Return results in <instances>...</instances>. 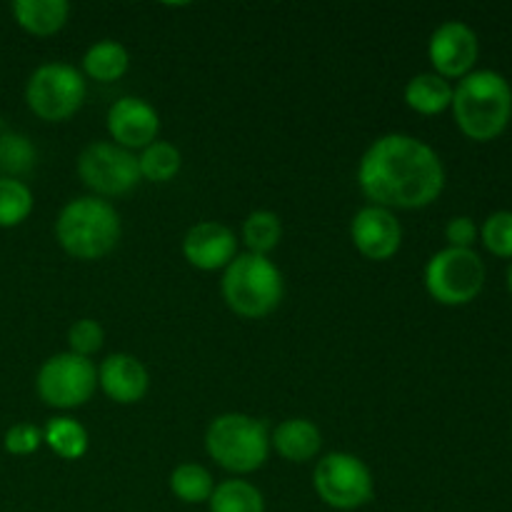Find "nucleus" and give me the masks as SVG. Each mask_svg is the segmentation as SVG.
Returning a JSON list of instances; mask_svg holds the SVG:
<instances>
[{
  "instance_id": "nucleus-1",
  "label": "nucleus",
  "mask_w": 512,
  "mask_h": 512,
  "mask_svg": "<svg viewBox=\"0 0 512 512\" xmlns=\"http://www.w3.org/2000/svg\"><path fill=\"white\" fill-rule=\"evenodd\" d=\"M358 188L370 205L393 213L428 208L445 188L443 160L413 135H380L360 158Z\"/></svg>"
},
{
  "instance_id": "nucleus-2",
  "label": "nucleus",
  "mask_w": 512,
  "mask_h": 512,
  "mask_svg": "<svg viewBox=\"0 0 512 512\" xmlns=\"http://www.w3.org/2000/svg\"><path fill=\"white\" fill-rule=\"evenodd\" d=\"M455 123L470 140H495L512 118L510 83L495 70H473L453 88Z\"/></svg>"
},
{
  "instance_id": "nucleus-3",
  "label": "nucleus",
  "mask_w": 512,
  "mask_h": 512,
  "mask_svg": "<svg viewBox=\"0 0 512 512\" xmlns=\"http://www.w3.org/2000/svg\"><path fill=\"white\" fill-rule=\"evenodd\" d=\"M123 235L120 215L108 200L83 195L63 205L55 220V240L75 260H100L115 250Z\"/></svg>"
},
{
  "instance_id": "nucleus-4",
  "label": "nucleus",
  "mask_w": 512,
  "mask_h": 512,
  "mask_svg": "<svg viewBox=\"0 0 512 512\" xmlns=\"http://www.w3.org/2000/svg\"><path fill=\"white\" fill-rule=\"evenodd\" d=\"M220 293L235 315L245 320H260L268 318L283 303L285 280L270 258L240 253L223 270Z\"/></svg>"
},
{
  "instance_id": "nucleus-5",
  "label": "nucleus",
  "mask_w": 512,
  "mask_h": 512,
  "mask_svg": "<svg viewBox=\"0 0 512 512\" xmlns=\"http://www.w3.org/2000/svg\"><path fill=\"white\" fill-rule=\"evenodd\" d=\"M210 460L233 475H250L268 463L270 430L263 420L245 413H223L205 430Z\"/></svg>"
},
{
  "instance_id": "nucleus-6",
  "label": "nucleus",
  "mask_w": 512,
  "mask_h": 512,
  "mask_svg": "<svg viewBox=\"0 0 512 512\" xmlns=\"http://www.w3.org/2000/svg\"><path fill=\"white\" fill-rule=\"evenodd\" d=\"M85 78L68 63H43L25 83V103L45 123H65L85 103Z\"/></svg>"
},
{
  "instance_id": "nucleus-7",
  "label": "nucleus",
  "mask_w": 512,
  "mask_h": 512,
  "mask_svg": "<svg viewBox=\"0 0 512 512\" xmlns=\"http://www.w3.org/2000/svg\"><path fill=\"white\" fill-rule=\"evenodd\" d=\"M423 280L435 303L458 308L473 303L483 293L485 263L475 250L445 248L428 260Z\"/></svg>"
},
{
  "instance_id": "nucleus-8",
  "label": "nucleus",
  "mask_w": 512,
  "mask_h": 512,
  "mask_svg": "<svg viewBox=\"0 0 512 512\" xmlns=\"http://www.w3.org/2000/svg\"><path fill=\"white\" fill-rule=\"evenodd\" d=\"M313 488L328 508L350 512L373 500L375 480L368 465L353 453H328L318 460Z\"/></svg>"
},
{
  "instance_id": "nucleus-9",
  "label": "nucleus",
  "mask_w": 512,
  "mask_h": 512,
  "mask_svg": "<svg viewBox=\"0 0 512 512\" xmlns=\"http://www.w3.org/2000/svg\"><path fill=\"white\" fill-rule=\"evenodd\" d=\"M35 390L48 408H83L98 390V368L93 360L73 355L70 350L50 355L35 375Z\"/></svg>"
},
{
  "instance_id": "nucleus-10",
  "label": "nucleus",
  "mask_w": 512,
  "mask_h": 512,
  "mask_svg": "<svg viewBox=\"0 0 512 512\" xmlns=\"http://www.w3.org/2000/svg\"><path fill=\"white\" fill-rule=\"evenodd\" d=\"M78 175L95 198H118L140 183L138 155L110 140H95L78 155Z\"/></svg>"
},
{
  "instance_id": "nucleus-11",
  "label": "nucleus",
  "mask_w": 512,
  "mask_h": 512,
  "mask_svg": "<svg viewBox=\"0 0 512 512\" xmlns=\"http://www.w3.org/2000/svg\"><path fill=\"white\" fill-rule=\"evenodd\" d=\"M478 53V35L470 25L460 23V20H448V23L438 25L435 33L430 35V65H433V73L445 80H463L465 75L473 73L475 63H478Z\"/></svg>"
},
{
  "instance_id": "nucleus-12",
  "label": "nucleus",
  "mask_w": 512,
  "mask_h": 512,
  "mask_svg": "<svg viewBox=\"0 0 512 512\" xmlns=\"http://www.w3.org/2000/svg\"><path fill=\"white\" fill-rule=\"evenodd\" d=\"M350 240L363 258L385 263L395 258L403 245V225L393 210L368 203L350 220Z\"/></svg>"
},
{
  "instance_id": "nucleus-13",
  "label": "nucleus",
  "mask_w": 512,
  "mask_h": 512,
  "mask_svg": "<svg viewBox=\"0 0 512 512\" xmlns=\"http://www.w3.org/2000/svg\"><path fill=\"white\" fill-rule=\"evenodd\" d=\"M105 128H108L110 143L135 153V150L148 148L150 143L158 140L160 115L148 100L125 95L108 108Z\"/></svg>"
},
{
  "instance_id": "nucleus-14",
  "label": "nucleus",
  "mask_w": 512,
  "mask_h": 512,
  "mask_svg": "<svg viewBox=\"0 0 512 512\" xmlns=\"http://www.w3.org/2000/svg\"><path fill=\"white\" fill-rule=\"evenodd\" d=\"M183 255L195 270L215 273L233 263L238 255V240L228 225L218 223V220H203L185 233Z\"/></svg>"
},
{
  "instance_id": "nucleus-15",
  "label": "nucleus",
  "mask_w": 512,
  "mask_h": 512,
  "mask_svg": "<svg viewBox=\"0 0 512 512\" xmlns=\"http://www.w3.org/2000/svg\"><path fill=\"white\" fill-rule=\"evenodd\" d=\"M98 388L118 405H135L148 395V368L130 353H113L100 363Z\"/></svg>"
},
{
  "instance_id": "nucleus-16",
  "label": "nucleus",
  "mask_w": 512,
  "mask_h": 512,
  "mask_svg": "<svg viewBox=\"0 0 512 512\" xmlns=\"http://www.w3.org/2000/svg\"><path fill=\"white\" fill-rule=\"evenodd\" d=\"M270 448L288 463H308L323 448V435L308 418H288L270 433Z\"/></svg>"
},
{
  "instance_id": "nucleus-17",
  "label": "nucleus",
  "mask_w": 512,
  "mask_h": 512,
  "mask_svg": "<svg viewBox=\"0 0 512 512\" xmlns=\"http://www.w3.org/2000/svg\"><path fill=\"white\" fill-rule=\"evenodd\" d=\"M20 28L35 38H50L68 25L70 5L65 0H15L10 5Z\"/></svg>"
},
{
  "instance_id": "nucleus-18",
  "label": "nucleus",
  "mask_w": 512,
  "mask_h": 512,
  "mask_svg": "<svg viewBox=\"0 0 512 512\" xmlns=\"http://www.w3.org/2000/svg\"><path fill=\"white\" fill-rule=\"evenodd\" d=\"M403 100L415 113L440 115L453 103V85L435 73H418L405 85Z\"/></svg>"
},
{
  "instance_id": "nucleus-19",
  "label": "nucleus",
  "mask_w": 512,
  "mask_h": 512,
  "mask_svg": "<svg viewBox=\"0 0 512 512\" xmlns=\"http://www.w3.org/2000/svg\"><path fill=\"white\" fill-rule=\"evenodd\" d=\"M130 68V53L113 38L98 40L83 55V73L95 83H115Z\"/></svg>"
},
{
  "instance_id": "nucleus-20",
  "label": "nucleus",
  "mask_w": 512,
  "mask_h": 512,
  "mask_svg": "<svg viewBox=\"0 0 512 512\" xmlns=\"http://www.w3.org/2000/svg\"><path fill=\"white\" fill-rule=\"evenodd\" d=\"M43 445H48L60 460H80L90 448L88 430L70 415L50 418L43 428Z\"/></svg>"
},
{
  "instance_id": "nucleus-21",
  "label": "nucleus",
  "mask_w": 512,
  "mask_h": 512,
  "mask_svg": "<svg viewBox=\"0 0 512 512\" xmlns=\"http://www.w3.org/2000/svg\"><path fill=\"white\" fill-rule=\"evenodd\" d=\"M208 508L210 512H265V498L248 480L230 478L215 485Z\"/></svg>"
},
{
  "instance_id": "nucleus-22",
  "label": "nucleus",
  "mask_w": 512,
  "mask_h": 512,
  "mask_svg": "<svg viewBox=\"0 0 512 512\" xmlns=\"http://www.w3.org/2000/svg\"><path fill=\"white\" fill-rule=\"evenodd\" d=\"M170 493L185 505H200L208 503L210 495L215 490V480L208 468L200 463H180L178 468L170 473Z\"/></svg>"
},
{
  "instance_id": "nucleus-23",
  "label": "nucleus",
  "mask_w": 512,
  "mask_h": 512,
  "mask_svg": "<svg viewBox=\"0 0 512 512\" xmlns=\"http://www.w3.org/2000/svg\"><path fill=\"white\" fill-rule=\"evenodd\" d=\"M38 150L28 135L15 130H0V178L20 180L35 168Z\"/></svg>"
},
{
  "instance_id": "nucleus-24",
  "label": "nucleus",
  "mask_w": 512,
  "mask_h": 512,
  "mask_svg": "<svg viewBox=\"0 0 512 512\" xmlns=\"http://www.w3.org/2000/svg\"><path fill=\"white\" fill-rule=\"evenodd\" d=\"M283 240V223L273 210H253L243 220V243L248 253L268 258Z\"/></svg>"
},
{
  "instance_id": "nucleus-25",
  "label": "nucleus",
  "mask_w": 512,
  "mask_h": 512,
  "mask_svg": "<svg viewBox=\"0 0 512 512\" xmlns=\"http://www.w3.org/2000/svg\"><path fill=\"white\" fill-rule=\"evenodd\" d=\"M180 165H183V155L173 143H165V140H155L138 155L140 178L148 183H170L180 173Z\"/></svg>"
},
{
  "instance_id": "nucleus-26",
  "label": "nucleus",
  "mask_w": 512,
  "mask_h": 512,
  "mask_svg": "<svg viewBox=\"0 0 512 512\" xmlns=\"http://www.w3.org/2000/svg\"><path fill=\"white\" fill-rule=\"evenodd\" d=\"M33 190L23 180L0 178V228H18L33 213Z\"/></svg>"
},
{
  "instance_id": "nucleus-27",
  "label": "nucleus",
  "mask_w": 512,
  "mask_h": 512,
  "mask_svg": "<svg viewBox=\"0 0 512 512\" xmlns=\"http://www.w3.org/2000/svg\"><path fill=\"white\" fill-rule=\"evenodd\" d=\"M103 343H105V330L98 320L80 318L70 325L68 348L73 355H80V358L90 360L95 353H100Z\"/></svg>"
},
{
  "instance_id": "nucleus-28",
  "label": "nucleus",
  "mask_w": 512,
  "mask_h": 512,
  "mask_svg": "<svg viewBox=\"0 0 512 512\" xmlns=\"http://www.w3.org/2000/svg\"><path fill=\"white\" fill-rule=\"evenodd\" d=\"M483 245L498 258H512V213L510 210H498L485 220L480 230Z\"/></svg>"
},
{
  "instance_id": "nucleus-29",
  "label": "nucleus",
  "mask_w": 512,
  "mask_h": 512,
  "mask_svg": "<svg viewBox=\"0 0 512 512\" xmlns=\"http://www.w3.org/2000/svg\"><path fill=\"white\" fill-rule=\"evenodd\" d=\"M43 445V430L33 423L10 425L3 438V448L10 455H33Z\"/></svg>"
},
{
  "instance_id": "nucleus-30",
  "label": "nucleus",
  "mask_w": 512,
  "mask_h": 512,
  "mask_svg": "<svg viewBox=\"0 0 512 512\" xmlns=\"http://www.w3.org/2000/svg\"><path fill=\"white\" fill-rule=\"evenodd\" d=\"M478 225L473 223V218L468 215H458V218L450 220L445 225V238H448V248H463V250H473L475 240H478Z\"/></svg>"
},
{
  "instance_id": "nucleus-31",
  "label": "nucleus",
  "mask_w": 512,
  "mask_h": 512,
  "mask_svg": "<svg viewBox=\"0 0 512 512\" xmlns=\"http://www.w3.org/2000/svg\"><path fill=\"white\" fill-rule=\"evenodd\" d=\"M508 288H510V293H512V265H510V270H508Z\"/></svg>"
}]
</instances>
